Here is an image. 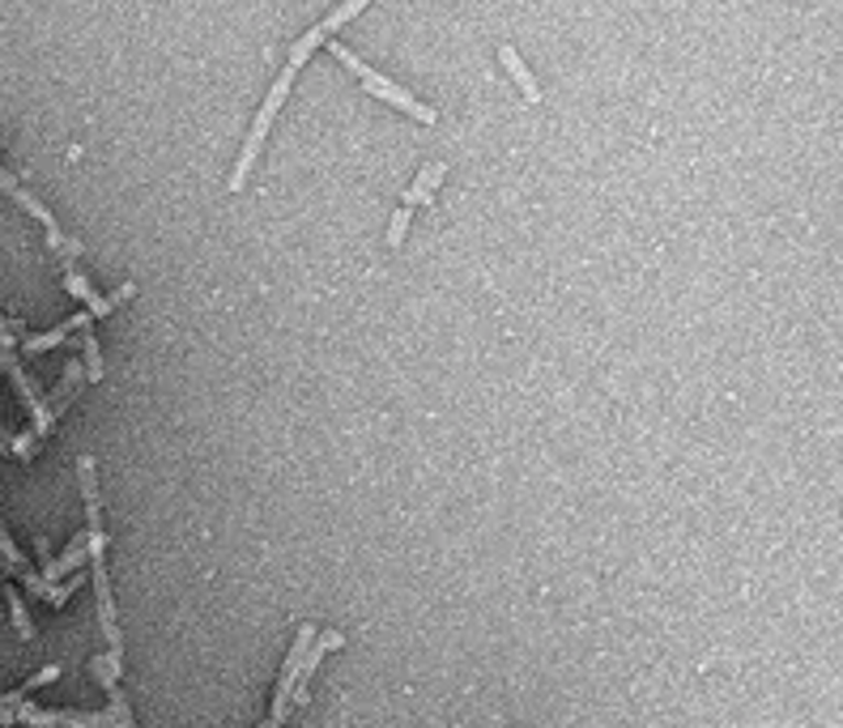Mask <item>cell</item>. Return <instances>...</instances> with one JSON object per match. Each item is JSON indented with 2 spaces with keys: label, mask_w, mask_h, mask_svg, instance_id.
<instances>
[{
  "label": "cell",
  "mask_w": 843,
  "mask_h": 728,
  "mask_svg": "<svg viewBox=\"0 0 843 728\" xmlns=\"http://www.w3.org/2000/svg\"><path fill=\"white\" fill-rule=\"evenodd\" d=\"M9 439H13V435H9L4 426H0V456H9Z\"/></svg>",
  "instance_id": "44dd1931"
},
{
  "label": "cell",
  "mask_w": 843,
  "mask_h": 728,
  "mask_svg": "<svg viewBox=\"0 0 843 728\" xmlns=\"http://www.w3.org/2000/svg\"><path fill=\"white\" fill-rule=\"evenodd\" d=\"M0 188H4V196H9L13 205H22V209L31 214L34 222H43V226H47V230H56V218H52V209H47V205H43V200H39V196H34V192L26 188L22 180H18V175H9V171H0Z\"/></svg>",
  "instance_id": "8992f818"
},
{
  "label": "cell",
  "mask_w": 843,
  "mask_h": 728,
  "mask_svg": "<svg viewBox=\"0 0 843 728\" xmlns=\"http://www.w3.org/2000/svg\"><path fill=\"white\" fill-rule=\"evenodd\" d=\"M111 725L116 728H136V720H132V707H129V698L120 695V691H111Z\"/></svg>",
  "instance_id": "e0dca14e"
},
{
  "label": "cell",
  "mask_w": 843,
  "mask_h": 728,
  "mask_svg": "<svg viewBox=\"0 0 843 728\" xmlns=\"http://www.w3.org/2000/svg\"><path fill=\"white\" fill-rule=\"evenodd\" d=\"M34 452H39V439H34L31 431H26V435H13V439H9V456H22V460H31Z\"/></svg>",
  "instance_id": "ffe728a7"
},
{
  "label": "cell",
  "mask_w": 843,
  "mask_h": 728,
  "mask_svg": "<svg viewBox=\"0 0 843 728\" xmlns=\"http://www.w3.org/2000/svg\"><path fill=\"white\" fill-rule=\"evenodd\" d=\"M264 728H277V725H264Z\"/></svg>",
  "instance_id": "7402d4cb"
},
{
  "label": "cell",
  "mask_w": 843,
  "mask_h": 728,
  "mask_svg": "<svg viewBox=\"0 0 843 728\" xmlns=\"http://www.w3.org/2000/svg\"><path fill=\"white\" fill-rule=\"evenodd\" d=\"M81 388H86V367H81V362H68L65 371H61L56 392L43 401V405H47V422H52V426H56V417H61V413H65L77 396H81Z\"/></svg>",
  "instance_id": "5b68a950"
},
{
  "label": "cell",
  "mask_w": 843,
  "mask_h": 728,
  "mask_svg": "<svg viewBox=\"0 0 843 728\" xmlns=\"http://www.w3.org/2000/svg\"><path fill=\"white\" fill-rule=\"evenodd\" d=\"M81 367H86V383L102 380V349H98L95 333H86V337H81Z\"/></svg>",
  "instance_id": "2e32d148"
},
{
  "label": "cell",
  "mask_w": 843,
  "mask_h": 728,
  "mask_svg": "<svg viewBox=\"0 0 843 728\" xmlns=\"http://www.w3.org/2000/svg\"><path fill=\"white\" fill-rule=\"evenodd\" d=\"M444 171H448L444 162H430V166H421L418 180H414L409 188L401 192V205H405V209H418V205H426V200L435 196V188L444 184Z\"/></svg>",
  "instance_id": "9c48e42d"
},
{
  "label": "cell",
  "mask_w": 843,
  "mask_h": 728,
  "mask_svg": "<svg viewBox=\"0 0 843 728\" xmlns=\"http://www.w3.org/2000/svg\"><path fill=\"white\" fill-rule=\"evenodd\" d=\"M86 558H90V537L81 533V537H73V541H68V550H65V554H61V558H52V563H43V571H39V575H43V584L52 588V579H68V575H73V571L81 567Z\"/></svg>",
  "instance_id": "52a82bcc"
},
{
  "label": "cell",
  "mask_w": 843,
  "mask_h": 728,
  "mask_svg": "<svg viewBox=\"0 0 843 728\" xmlns=\"http://www.w3.org/2000/svg\"><path fill=\"white\" fill-rule=\"evenodd\" d=\"M409 218H414V209H405V205H396V214H392V226H388V243H392V248H401V243H405V230H409Z\"/></svg>",
  "instance_id": "ac0fdd59"
},
{
  "label": "cell",
  "mask_w": 843,
  "mask_h": 728,
  "mask_svg": "<svg viewBox=\"0 0 843 728\" xmlns=\"http://www.w3.org/2000/svg\"><path fill=\"white\" fill-rule=\"evenodd\" d=\"M316 627H298V639H294L291 656L282 665V677H277V691H273V711H269V725L282 728V720L291 716V698H294V682H298V669L307 661V648L316 643Z\"/></svg>",
  "instance_id": "277c9868"
},
{
  "label": "cell",
  "mask_w": 843,
  "mask_h": 728,
  "mask_svg": "<svg viewBox=\"0 0 843 728\" xmlns=\"http://www.w3.org/2000/svg\"><path fill=\"white\" fill-rule=\"evenodd\" d=\"M65 290H68V294H73V298H81V303H86V312H90V307H95V303H98V290H95V282H90V278H86L81 269H73V264H68V269H65Z\"/></svg>",
  "instance_id": "4fadbf2b"
},
{
  "label": "cell",
  "mask_w": 843,
  "mask_h": 728,
  "mask_svg": "<svg viewBox=\"0 0 843 728\" xmlns=\"http://www.w3.org/2000/svg\"><path fill=\"white\" fill-rule=\"evenodd\" d=\"M499 64L507 68V77L519 86V95L528 98V102H541V86L533 82V68L519 61V52L512 47V43H499Z\"/></svg>",
  "instance_id": "ba28073f"
},
{
  "label": "cell",
  "mask_w": 843,
  "mask_h": 728,
  "mask_svg": "<svg viewBox=\"0 0 843 728\" xmlns=\"http://www.w3.org/2000/svg\"><path fill=\"white\" fill-rule=\"evenodd\" d=\"M332 56H337V61L346 64V68H350V73H354V77H358V82H362V90H371V95H375V98H384V102H392V107H396V111H405L409 120H418V124H435V120H439V111H435L430 102H418V98L409 95L405 86H396L392 77H384V73H375L371 64H362V61H358V56H354V52H350V47H341V43H332Z\"/></svg>",
  "instance_id": "7a4b0ae2"
},
{
  "label": "cell",
  "mask_w": 843,
  "mask_h": 728,
  "mask_svg": "<svg viewBox=\"0 0 843 728\" xmlns=\"http://www.w3.org/2000/svg\"><path fill=\"white\" fill-rule=\"evenodd\" d=\"M132 294H136V285H132V282L116 285L111 294H98V303L90 307V319H107L111 312H116V307H120V303H129Z\"/></svg>",
  "instance_id": "9a60e30c"
},
{
  "label": "cell",
  "mask_w": 843,
  "mask_h": 728,
  "mask_svg": "<svg viewBox=\"0 0 843 728\" xmlns=\"http://www.w3.org/2000/svg\"><path fill=\"white\" fill-rule=\"evenodd\" d=\"M0 571H4V575H22V571H26V554L13 545L4 524H0Z\"/></svg>",
  "instance_id": "5bb4252c"
},
{
  "label": "cell",
  "mask_w": 843,
  "mask_h": 728,
  "mask_svg": "<svg viewBox=\"0 0 843 728\" xmlns=\"http://www.w3.org/2000/svg\"><path fill=\"white\" fill-rule=\"evenodd\" d=\"M358 13H366V0H350V4H341V9H332V13H328L325 22H316V26H311V31H307V34H298V43H294V47H291V68H294V73H298L303 64L311 61V56H316V52L325 47L328 39H332V34H337V31H341V26H346V22H354Z\"/></svg>",
  "instance_id": "3957f363"
},
{
  "label": "cell",
  "mask_w": 843,
  "mask_h": 728,
  "mask_svg": "<svg viewBox=\"0 0 843 728\" xmlns=\"http://www.w3.org/2000/svg\"><path fill=\"white\" fill-rule=\"evenodd\" d=\"M4 601H9V618H13V627H18V634H22V639H34L31 609H26V605H22V593H18V588H13V584H9V588H4Z\"/></svg>",
  "instance_id": "7c38bea8"
},
{
  "label": "cell",
  "mask_w": 843,
  "mask_h": 728,
  "mask_svg": "<svg viewBox=\"0 0 843 728\" xmlns=\"http://www.w3.org/2000/svg\"><path fill=\"white\" fill-rule=\"evenodd\" d=\"M90 324V312H77L73 319H65V324H56L52 333H39V337H22V354H43V349H56L61 341H65L68 333H77V328H86Z\"/></svg>",
  "instance_id": "30bf717a"
},
{
  "label": "cell",
  "mask_w": 843,
  "mask_h": 728,
  "mask_svg": "<svg viewBox=\"0 0 843 728\" xmlns=\"http://www.w3.org/2000/svg\"><path fill=\"white\" fill-rule=\"evenodd\" d=\"M291 86H294V68L286 64L282 77L269 86V95H264V102H260L256 120H252V132H248V141H243V154H239V162H234V171H230V180H227L230 192H243V184H248V175H252V166H256V159H260V145H264V137H269V128H273V120H277V111H282L286 95H291Z\"/></svg>",
  "instance_id": "6da1fadb"
},
{
  "label": "cell",
  "mask_w": 843,
  "mask_h": 728,
  "mask_svg": "<svg viewBox=\"0 0 843 728\" xmlns=\"http://www.w3.org/2000/svg\"><path fill=\"white\" fill-rule=\"evenodd\" d=\"M47 243H52V252H61L65 260H77V256H81V243H73L68 235H61V226L47 230Z\"/></svg>",
  "instance_id": "d6986e66"
},
{
  "label": "cell",
  "mask_w": 843,
  "mask_h": 728,
  "mask_svg": "<svg viewBox=\"0 0 843 728\" xmlns=\"http://www.w3.org/2000/svg\"><path fill=\"white\" fill-rule=\"evenodd\" d=\"M90 673L98 677V686L111 695V691H120V677H124V656H120V652H102V656H90Z\"/></svg>",
  "instance_id": "8fae6325"
}]
</instances>
